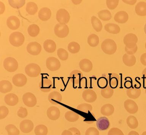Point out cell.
<instances>
[{
	"label": "cell",
	"mask_w": 146,
	"mask_h": 135,
	"mask_svg": "<svg viewBox=\"0 0 146 135\" xmlns=\"http://www.w3.org/2000/svg\"><path fill=\"white\" fill-rule=\"evenodd\" d=\"M103 51L108 55H112L116 52L117 46L115 41L111 39L105 40L101 44Z\"/></svg>",
	"instance_id": "6da1fadb"
},
{
	"label": "cell",
	"mask_w": 146,
	"mask_h": 135,
	"mask_svg": "<svg viewBox=\"0 0 146 135\" xmlns=\"http://www.w3.org/2000/svg\"><path fill=\"white\" fill-rule=\"evenodd\" d=\"M9 40L11 45L15 47H18L23 45L25 41V38L21 33L15 32L10 35Z\"/></svg>",
	"instance_id": "7a4b0ae2"
},
{
	"label": "cell",
	"mask_w": 146,
	"mask_h": 135,
	"mask_svg": "<svg viewBox=\"0 0 146 135\" xmlns=\"http://www.w3.org/2000/svg\"><path fill=\"white\" fill-rule=\"evenodd\" d=\"M25 70L26 74L31 78L38 76L41 71L39 65L34 63L27 65L25 67Z\"/></svg>",
	"instance_id": "3957f363"
},
{
	"label": "cell",
	"mask_w": 146,
	"mask_h": 135,
	"mask_svg": "<svg viewBox=\"0 0 146 135\" xmlns=\"http://www.w3.org/2000/svg\"><path fill=\"white\" fill-rule=\"evenodd\" d=\"M3 67L5 69L9 72H14L18 68V63L17 60L13 57H9L3 61Z\"/></svg>",
	"instance_id": "277c9868"
},
{
	"label": "cell",
	"mask_w": 146,
	"mask_h": 135,
	"mask_svg": "<svg viewBox=\"0 0 146 135\" xmlns=\"http://www.w3.org/2000/svg\"><path fill=\"white\" fill-rule=\"evenodd\" d=\"M69 31V28L66 24L58 23L55 26L54 33L59 38H64L67 37Z\"/></svg>",
	"instance_id": "5b68a950"
},
{
	"label": "cell",
	"mask_w": 146,
	"mask_h": 135,
	"mask_svg": "<svg viewBox=\"0 0 146 135\" xmlns=\"http://www.w3.org/2000/svg\"><path fill=\"white\" fill-rule=\"evenodd\" d=\"M56 18L59 23L66 24L70 19V16L68 11L64 9H60L57 11Z\"/></svg>",
	"instance_id": "8992f818"
},
{
	"label": "cell",
	"mask_w": 146,
	"mask_h": 135,
	"mask_svg": "<svg viewBox=\"0 0 146 135\" xmlns=\"http://www.w3.org/2000/svg\"><path fill=\"white\" fill-rule=\"evenodd\" d=\"M108 82V86L111 88H117L121 81V78L119 75L116 73L105 74Z\"/></svg>",
	"instance_id": "52a82bcc"
},
{
	"label": "cell",
	"mask_w": 146,
	"mask_h": 135,
	"mask_svg": "<svg viewBox=\"0 0 146 135\" xmlns=\"http://www.w3.org/2000/svg\"><path fill=\"white\" fill-rule=\"evenodd\" d=\"M23 101L24 104L28 107H33L37 103V100L35 95L30 92L24 94L23 96Z\"/></svg>",
	"instance_id": "ba28073f"
},
{
	"label": "cell",
	"mask_w": 146,
	"mask_h": 135,
	"mask_svg": "<svg viewBox=\"0 0 146 135\" xmlns=\"http://www.w3.org/2000/svg\"><path fill=\"white\" fill-rule=\"evenodd\" d=\"M46 67L50 71H54L59 70L60 67V63L56 58L50 57L46 61Z\"/></svg>",
	"instance_id": "9c48e42d"
},
{
	"label": "cell",
	"mask_w": 146,
	"mask_h": 135,
	"mask_svg": "<svg viewBox=\"0 0 146 135\" xmlns=\"http://www.w3.org/2000/svg\"><path fill=\"white\" fill-rule=\"evenodd\" d=\"M27 50L28 53L31 55H38L42 50V46L36 42L30 43L27 45Z\"/></svg>",
	"instance_id": "30bf717a"
},
{
	"label": "cell",
	"mask_w": 146,
	"mask_h": 135,
	"mask_svg": "<svg viewBox=\"0 0 146 135\" xmlns=\"http://www.w3.org/2000/svg\"><path fill=\"white\" fill-rule=\"evenodd\" d=\"M82 97L85 101L87 103H92L96 100L97 96L94 91L91 89H87L83 91Z\"/></svg>",
	"instance_id": "8fae6325"
},
{
	"label": "cell",
	"mask_w": 146,
	"mask_h": 135,
	"mask_svg": "<svg viewBox=\"0 0 146 135\" xmlns=\"http://www.w3.org/2000/svg\"><path fill=\"white\" fill-rule=\"evenodd\" d=\"M124 107L128 113L135 114L138 111V106L136 103L131 99L125 100L124 103Z\"/></svg>",
	"instance_id": "7c38bea8"
},
{
	"label": "cell",
	"mask_w": 146,
	"mask_h": 135,
	"mask_svg": "<svg viewBox=\"0 0 146 135\" xmlns=\"http://www.w3.org/2000/svg\"><path fill=\"white\" fill-rule=\"evenodd\" d=\"M27 82V78L23 74H17L12 78L13 84L18 87H22L26 84Z\"/></svg>",
	"instance_id": "4fadbf2b"
},
{
	"label": "cell",
	"mask_w": 146,
	"mask_h": 135,
	"mask_svg": "<svg viewBox=\"0 0 146 135\" xmlns=\"http://www.w3.org/2000/svg\"><path fill=\"white\" fill-rule=\"evenodd\" d=\"M123 41L126 47H133L136 45V43L137 42V37L134 34H128L124 37Z\"/></svg>",
	"instance_id": "5bb4252c"
},
{
	"label": "cell",
	"mask_w": 146,
	"mask_h": 135,
	"mask_svg": "<svg viewBox=\"0 0 146 135\" xmlns=\"http://www.w3.org/2000/svg\"><path fill=\"white\" fill-rule=\"evenodd\" d=\"M7 24L9 28L12 30H15L20 26V22L17 16H11L7 20Z\"/></svg>",
	"instance_id": "9a60e30c"
},
{
	"label": "cell",
	"mask_w": 146,
	"mask_h": 135,
	"mask_svg": "<svg viewBox=\"0 0 146 135\" xmlns=\"http://www.w3.org/2000/svg\"><path fill=\"white\" fill-rule=\"evenodd\" d=\"M34 125L31 120H23L20 124L19 128L21 130L25 133L30 132L34 128Z\"/></svg>",
	"instance_id": "2e32d148"
},
{
	"label": "cell",
	"mask_w": 146,
	"mask_h": 135,
	"mask_svg": "<svg viewBox=\"0 0 146 135\" xmlns=\"http://www.w3.org/2000/svg\"><path fill=\"white\" fill-rule=\"evenodd\" d=\"M46 113L48 118L50 120H56L60 117V112L56 107L51 106L48 109Z\"/></svg>",
	"instance_id": "e0dca14e"
},
{
	"label": "cell",
	"mask_w": 146,
	"mask_h": 135,
	"mask_svg": "<svg viewBox=\"0 0 146 135\" xmlns=\"http://www.w3.org/2000/svg\"><path fill=\"white\" fill-rule=\"evenodd\" d=\"M97 128L99 130H105L109 128L110 123L108 119L106 117H100L97 120Z\"/></svg>",
	"instance_id": "ac0fdd59"
},
{
	"label": "cell",
	"mask_w": 146,
	"mask_h": 135,
	"mask_svg": "<svg viewBox=\"0 0 146 135\" xmlns=\"http://www.w3.org/2000/svg\"><path fill=\"white\" fill-rule=\"evenodd\" d=\"M48 99L51 104L57 105L61 102L62 96L59 92L54 91L49 94Z\"/></svg>",
	"instance_id": "d6986e66"
},
{
	"label": "cell",
	"mask_w": 146,
	"mask_h": 135,
	"mask_svg": "<svg viewBox=\"0 0 146 135\" xmlns=\"http://www.w3.org/2000/svg\"><path fill=\"white\" fill-rule=\"evenodd\" d=\"M83 77V74L78 70H74L70 74L71 81L75 84H78L80 82Z\"/></svg>",
	"instance_id": "ffe728a7"
},
{
	"label": "cell",
	"mask_w": 146,
	"mask_h": 135,
	"mask_svg": "<svg viewBox=\"0 0 146 135\" xmlns=\"http://www.w3.org/2000/svg\"><path fill=\"white\" fill-rule=\"evenodd\" d=\"M39 86L40 90L42 92H48L52 89V82L50 79L44 78L40 82Z\"/></svg>",
	"instance_id": "44dd1931"
},
{
	"label": "cell",
	"mask_w": 146,
	"mask_h": 135,
	"mask_svg": "<svg viewBox=\"0 0 146 135\" xmlns=\"http://www.w3.org/2000/svg\"><path fill=\"white\" fill-rule=\"evenodd\" d=\"M4 101L6 104L8 105L13 106L18 104L19 102V99L15 94L11 93L5 95L4 97Z\"/></svg>",
	"instance_id": "7402d4cb"
},
{
	"label": "cell",
	"mask_w": 146,
	"mask_h": 135,
	"mask_svg": "<svg viewBox=\"0 0 146 135\" xmlns=\"http://www.w3.org/2000/svg\"><path fill=\"white\" fill-rule=\"evenodd\" d=\"M114 18L115 21L119 23H125L128 20V14L125 11H119L115 14Z\"/></svg>",
	"instance_id": "603a6c76"
},
{
	"label": "cell",
	"mask_w": 146,
	"mask_h": 135,
	"mask_svg": "<svg viewBox=\"0 0 146 135\" xmlns=\"http://www.w3.org/2000/svg\"><path fill=\"white\" fill-rule=\"evenodd\" d=\"M80 68L82 71L86 72H90L92 70V63L90 60L84 59L81 60L79 63Z\"/></svg>",
	"instance_id": "cb8c5ba5"
},
{
	"label": "cell",
	"mask_w": 146,
	"mask_h": 135,
	"mask_svg": "<svg viewBox=\"0 0 146 135\" xmlns=\"http://www.w3.org/2000/svg\"><path fill=\"white\" fill-rule=\"evenodd\" d=\"M38 17L42 21H46L51 18V12L50 9L46 7L41 9L39 11Z\"/></svg>",
	"instance_id": "d4e9b609"
},
{
	"label": "cell",
	"mask_w": 146,
	"mask_h": 135,
	"mask_svg": "<svg viewBox=\"0 0 146 135\" xmlns=\"http://www.w3.org/2000/svg\"><path fill=\"white\" fill-rule=\"evenodd\" d=\"M115 108L112 105L110 104H107L103 105L101 108L100 112L101 114L106 116H109L113 113Z\"/></svg>",
	"instance_id": "484cf974"
},
{
	"label": "cell",
	"mask_w": 146,
	"mask_h": 135,
	"mask_svg": "<svg viewBox=\"0 0 146 135\" xmlns=\"http://www.w3.org/2000/svg\"><path fill=\"white\" fill-rule=\"evenodd\" d=\"M43 47L46 51L51 53L55 51L56 46V43L51 40H47L43 43Z\"/></svg>",
	"instance_id": "4316f807"
},
{
	"label": "cell",
	"mask_w": 146,
	"mask_h": 135,
	"mask_svg": "<svg viewBox=\"0 0 146 135\" xmlns=\"http://www.w3.org/2000/svg\"><path fill=\"white\" fill-rule=\"evenodd\" d=\"M13 88L11 82L6 80H3L0 82V92L2 94L9 92Z\"/></svg>",
	"instance_id": "83f0119b"
},
{
	"label": "cell",
	"mask_w": 146,
	"mask_h": 135,
	"mask_svg": "<svg viewBox=\"0 0 146 135\" xmlns=\"http://www.w3.org/2000/svg\"><path fill=\"white\" fill-rule=\"evenodd\" d=\"M136 13L140 16H143L146 15V3L140 2L137 4L135 7Z\"/></svg>",
	"instance_id": "f1b7e54d"
},
{
	"label": "cell",
	"mask_w": 146,
	"mask_h": 135,
	"mask_svg": "<svg viewBox=\"0 0 146 135\" xmlns=\"http://www.w3.org/2000/svg\"><path fill=\"white\" fill-rule=\"evenodd\" d=\"M105 30L110 33L116 34L119 33L120 28L117 24L113 23H108L105 25Z\"/></svg>",
	"instance_id": "f546056e"
},
{
	"label": "cell",
	"mask_w": 146,
	"mask_h": 135,
	"mask_svg": "<svg viewBox=\"0 0 146 135\" xmlns=\"http://www.w3.org/2000/svg\"><path fill=\"white\" fill-rule=\"evenodd\" d=\"M126 94L128 97L129 98L136 99L140 96L141 94V90L139 88L131 87L127 90Z\"/></svg>",
	"instance_id": "4dcf8cb0"
},
{
	"label": "cell",
	"mask_w": 146,
	"mask_h": 135,
	"mask_svg": "<svg viewBox=\"0 0 146 135\" xmlns=\"http://www.w3.org/2000/svg\"><path fill=\"white\" fill-rule=\"evenodd\" d=\"M123 63L128 67H132L136 63V58L133 55H129L125 54L123 57Z\"/></svg>",
	"instance_id": "1f68e13d"
},
{
	"label": "cell",
	"mask_w": 146,
	"mask_h": 135,
	"mask_svg": "<svg viewBox=\"0 0 146 135\" xmlns=\"http://www.w3.org/2000/svg\"><path fill=\"white\" fill-rule=\"evenodd\" d=\"M91 23L94 30L97 32H100L102 28V24L100 20L96 17L93 16L91 18Z\"/></svg>",
	"instance_id": "d6a6232c"
},
{
	"label": "cell",
	"mask_w": 146,
	"mask_h": 135,
	"mask_svg": "<svg viewBox=\"0 0 146 135\" xmlns=\"http://www.w3.org/2000/svg\"><path fill=\"white\" fill-rule=\"evenodd\" d=\"M126 122L128 126L132 129H136L137 128L139 122L136 118L134 116L130 115L127 118Z\"/></svg>",
	"instance_id": "836d02e7"
},
{
	"label": "cell",
	"mask_w": 146,
	"mask_h": 135,
	"mask_svg": "<svg viewBox=\"0 0 146 135\" xmlns=\"http://www.w3.org/2000/svg\"><path fill=\"white\" fill-rule=\"evenodd\" d=\"M114 93V90L109 86L102 89L101 95L104 98L108 99L111 97Z\"/></svg>",
	"instance_id": "e575fe53"
},
{
	"label": "cell",
	"mask_w": 146,
	"mask_h": 135,
	"mask_svg": "<svg viewBox=\"0 0 146 135\" xmlns=\"http://www.w3.org/2000/svg\"><path fill=\"white\" fill-rule=\"evenodd\" d=\"M98 14L99 18L104 21H109L112 18L111 13L107 10H104L99 11Z\"/></svg>",
	"instance_id": "d590c367"
},
{
	"label": "cell",
	"mask_w": 146,
	"mask_h": 135,
	"mask_svg": "<svg viewBox=\"0 0 146 135\" xmlns=\"http://www.w3.org/2000/svg\"><path fill=\"white\" fill-rule=\"evenodd\" d=\"M65 118L67 121L70 122L77 121L79 119V115L74 111H69L66 112L65 114Z\"/></svg>",
	"instance_id": "8d00e7d4"
},
{
	"label": "cell",
	"mask_w": 146,
	"mask_h": 135,
	"mask_svg": "<svg viewBox=\"0 0 146 135\" xmlns=\"http://www.w3.org/2000/svg\"><path fill=\"white\" fill-rule=\"evenodd\" d=\"M26 11L28 14L31 15H34L38 11L37 5L33 2H29L26 5Z\"/></svg>",
	"instance_id": "74e56055"
},
{
	"label": "cell",
	"mask_w": 146,
	"mask_h": 135,
	"mask_svg": "<svg viewBox=\"0 0 146 135\" xmlns=\"http://www.w3.org/2000/svg\"><path fill=\"white\" fill-rule=\"evenodd\" d=\"M27 31L29 34L32 37H36L40 32V28L37 25L33 24L29 26Z\"/></svg>",
	"instance_id": "f35d334b"
},
{
	"label": "cell",
	"mask_w": 146,
	"mask_h": 135,
	"mask_svg": "<svg viewBox=\"0 0 146 135\" xmlns=\"http://www.w3.org/2000/svg\"><path fill=\"white\" fill-rule=\"evenodd\" d=\"M88 43L91 47L97 46L99 43V37L94 34L90 35L88 38Z\"/></svg>",
	"instance_id": "ab89813d"
},
{
	"label": "cell",
	"mask_w": 146,
	"mask_h": 135,
	"mask_svg": "<svg viewBox=\"0 0 146 135\" xmlns=\"http://www.w3.org/2000/svg\"><path fill=\"white\" fill-rule=\"evenodd\" d=\"M48 131L47 128L43 124H40L36 126L34 130V132L36 135H46Z\"/></svg>",
	"instance_id": "60d3db41"
},
{
	"label": "cell",
	"mask_w": 146,
	"mask_h": 135,
	"mask_svg": "<svg viewBox=\"0 0 146 135\" xmlns=\"http://www.w3.org/2000/svg\"><path fill=\"white\" fill-rule=\"evenodd\" d=\"M80 48V47L79 44L76 42H71L68 45V50L72 54H76L78 53Z\"/></svg>",
	"instance_id": "b9f144b4"
},
{
	"label": "cell",
	"mask_w": 146,
	"mask_h": 135,
	"mask_svg": "<svg viewBox=\"0 0 146 135\" xmlns=\"http://www.w3.org/2000/svg\"><path fill=\"white\" fill-rule=\"evenodd\" d=\"M76 109L81 112L88 113L92 111V107L91 104L87 103H83L78 105Z\"/></svg>",
	"instance_id": "7bdbcfd3"
},
{
	"label": "cell",
	"mask_w": 146,
	"mask_h": 135,
	"mask_svg": "<svg viewBox=\"0 0 146 135\" xmlns=\"http://www.w3.org/2000/svg\"><path fill=\"white\" fill-rule=\"evenodd\" d=\"M5 129L9 135H19L20 133L19 129L14 125H8L5 127Z\"/></svg>",
	"instance_id": "ee69618b"
},
{
	"label": "cell",
	"mask_w": 146,
	"mask_h": 135,
	"mask_svg": "<svg viewBox=\"0 0 146 135\" xmlns=\"http://www.w3.org/2000/svg\"><path fill=\"white\" fill-rule=\"evenodd\" d=\"M9 3L10 6L12 7L14 9H19L23 6L25 4V1L24 0H10L9 1Z\"/></svg>",
	"instance_id": "f6af8a7d"
},
{
	"label": "cell",
	"mask_w": 146,
	"mask_h": 135,
	"mask_svg": "<svg viewBox=\"0 0 146 135\" xmlns=\"http://www.w3.org/2000/svg\"><path fill=\"white\" fill-rule=\"evenodd\" d=\"M57 55L60 60L66 61L68 59V54L67 51L63 48H59L57 51Z\"/></svg>",
	"instance_id": "bcb514c9"
},
{
	"label": "cell",
	"mask_w": 146,
	"mask_h": 135,
	"mask_svg": "<svg viewBox=\"0 0 146 135\" xmlns=\"http://www.w3.org/2000/svg\"><path fill=\"white\" fill-rule=\"evenodd\" d=\"M98 85L100 88H104L108 86V82L106 74H103L102 77L99 78L98 81Z\"/></svg>",
	"instance_id": "7dc6e473"
},
{
	"label": "cell",
	"mask_w": 146,
	"mask_h": 135,
	"mask_svg": "<svg viewBox=\"0 0 146 135\" xmlns=\"http://www.w3.org/2000/svg\"><path fill=\"white\" fill-rule=\"evenodd\" d=\"M119 3L118 0H107L106 4L107 7L110 10H113L116 9Z\"/></svg>",
	"instance_id": "c3c4849f"
},
{
	"label": "cell",
	"mask_w": 146,
	"mask_h": 135,
	"mask_svg": "<svg viewBox=\"0 0 146 135\" xmlns=\"http://www.w3.org/2000/svg\"><path fill=\"white\" fill-rule=\"evenodd\" d=\"M9 113V110L5 106L0 107V119H4L7 116Z\"/></svg>",
	"instance_id": "681fc988"
},
{
	"label": "cell",
	"mask_w": 146,
	"mask_h": 135,
	"mask_svg": "<svg viewBox=\"0 0 146 135\" xmlns=\"http://www.w3.org/2000/svg\"><path fill=\"white\" fill-rule=\"evenodd\" d=\"M108 135H124V134L119 128H113L108 131Z\"/></svg>",
	"instance_id": "f907efd6"
},
{
	"label": "cell",
	"mask_w": 146,
	"mask_h": 135,
	"mask_svg": "<svg viewBox=\"0 0 146 135\" xmlns=\"http://www.w3.org/2000/svg\"><path fill=\"white\" fill-rule=\"evenodd\" d=\"M27 115H28V112L27 109L23 107H21L17 112V115L20 118H25L27 116Z\"/></svg>",
	"instance_id": "816d5d0a"
},
{
	"label": "cell",
	"mask_w": 146,
	"mask_h": 135,
	"mask_svg": "<svg viewBox=\"0 0 146 135\" xmlns=\"http://www.w3.org/2000/svg\"><path fill=\"white\" fill-rule=\"evenodd\" d=\"M85 135H99V132L96 128L90 127L86 131Z\"/></svg>",
	"instance_id": "f5cc1de1"
},
{
	"label": "cell",
	"mask_w": 146,
	"mask_h": 135,
	"mask_svg": "<svg viewBox=\"0 0 146 135\" xmlns=\"http://www.w3.org/2000/svg\"><path fill=\"white\" fill-rule=\"evenodd\" d=\"M138 47L137 45L132 47H125V51L129 55H133V54L136 53Z\"/></svg>",
	"instance_id": "db71d44e"
},
{
	"label": "cell",
	"mask_w": 146,
	"mask_h": 135,
	"mask_svg": "<svg viewBox=\"0 0 146 135\" xmlns=\"http://www.w3.org/2000/svg\"><path fill=\"white\" fill-rule=\"evenodd\" d=\"M68 130L71 132L73 135H81L80 130L77 128H75V127L69 128Z\"/></svg>",
	"instance_id": "11a10c76"
},
{
	"label": "cell",
	"mask_w": 146,
	"mask_h": 135,
	"mask_svg": "<svg viewBox=\"0 0 146 135\" xmlns=\"http://www.w3.org/2000/svg\"><path fill=\"white\" fill-rule=\"evenodd\" d=\"M140 62L143 65L146 66V53H144L141 55Z\"/></svg>",
	"instance_id": "9f6ffc18"
},
{
	"label": "cell",
	"mask_w": 146,
	"mask_h": 135,
	"mask_svg": "<svg viewBox=\"0 0 146 135\" xmlns=\"http://www.w3.org/2000/svg\"><path fill=\"white\" fill-rule=\"evenodd\" d=\"M0 9H1V14H2L4 12L5 10V7L4 4L2 3V2H0Z\"/></svg>",
	"instance_id": "6f0895ef"
},
{
	"label": "cell",
	"mask_w": 146,
	"mask_h": 135,
	"mask_svg": "<svg viewBox=\"0 0 146 135\" xmlns=\"http://www.w3.org/2000/svg\"><path fill=\"white\" fill-rule=\"evenodd\" d=\"M124 3H126L127 4H129L130 5H133L135 4L137 1H123Z\"/></svg>",
	"instance_id": "680465c9"
},
{
	"label": "cell",
	"mask_w": 146,
	"mask_h": 135,
	"mask_svg": "<svg viewBox=\"0 0 146 135\" xmlns=\"http://www.w3.org/2000/svg\"><path fill=\"white\" fill-rule=\"evenodd\" d=\"M61 135H73L72 133L69 130H65L63 131Z\"/></svg>",
	"instance_id": "91938a15"
},
{
	"label": "cell",
	"mask_w": 146,
	"mask_h": 135,
	"mask_svg": "<svg viewBox=\"0 0 146 135\" xmlns=\"http://www.w3.org/2000/svg\"><path fill=\"white\" fill-rule=\"evenodd\" d=\"M128 135H139V134L137 132L132 130L129 133Z\"/></svg>",
	"instance_id": "94428289"
},
{
	"label": "cell",
	"mask_w": 146,
	"mask_h": 135,
	"mask_svg": "<svg viewBox=\"0 0 146 135\" xmlns=\"http://www.w3.org/2000/svg\"><path fill=\"white\" fill-rule=\"evenodd\" d=\"M142 75L143 76V78L146 79V68H145L143 71Z\"/></svg>",
	"instance_id": "6125c7cd"
},
{
	"label": "cell",
	"mask_w": 146,
	"mask_h": 135,
	"mask_svg": "<svg viewBox=\"0 0 146 135\" xmlns=\"http://www.w3.org/2000/svg\"><path fill=\"white\" fill-rule=\"evenodd\" d=\"M144 31L145 33L146 34V24L145 25V26H144Z\"/></svg>",
	"instance_id": "be15d7a7"
},
{
	"label": "cell",
	"mask_w": 146,
	"mask_h": 135,
	"mask_svg": "<svg viewBox=\"0 0 146 135\" xmlns=\"http://www.w3.org/2000/svg\"><path fill=\"white\" fill-rule=\"evenodd\" d=\"M141 135H146V131H145L143 132Z\"/></svg>",
	"instance_id": "e7e4bbea"
},
{
	"label": "cell",
	"mask_w": 146,
	"mask_h": 135,
	"mask_svg": "<svg viewBox=\"0 0 146 135\" xmlns=\"http://www.w3.org/2000/svg\"><path fill=\"white\" fill-rule=\"evenodd\" d=\"M145 94H146V89H145Z\"/></svg>",
	"instance_id": "03108f58"
},
{
	"label": "cell",
	"mask_w": 146,
	"mask_h": 135,
	"mask_svg": "<svg viewBox=\"0 0 146 135\" xmlns=\"http://www.w3.org/2000/svg\"><path fill=\"white\" fill-rule=\"evenodd\" d=\"M145 48L146 49V43H145Z\"/></svg>",
	"instance_id": "003e7915"
}]
</instances>
